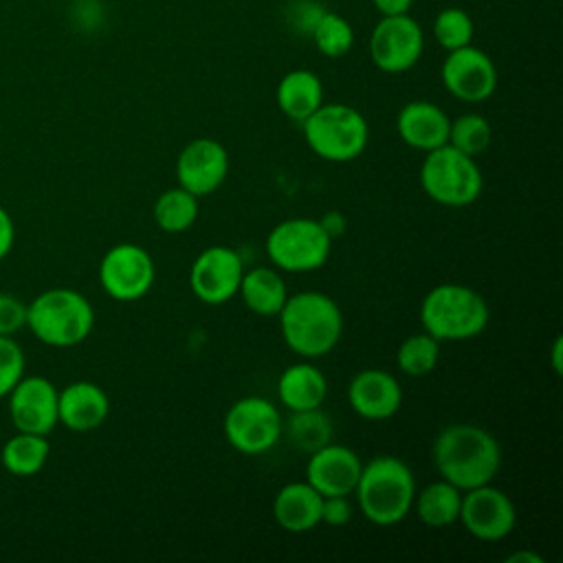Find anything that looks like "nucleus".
<instances>
[{"instance_id":"nucleus-1","label":"nucleus","mask_w":563,"mask_h":563,"mask_svg":"<svg viewBox=\"0 0 563 563\" xmlns=\"http://www.w3.org/2000/svg\"><path fill=\"white\" fill-rule=\"evenodd\" d=\"M431 460L440 477L464 493L493 482L501 466V446L484 427L455 422L435 435Z\"/></svg>"},{"instance_id":"nucleus-2","label":"nucleus","mask_w":563,"mask_h":563,"mask_svg":"<svg viewBox=\"0 0 563 563\" xmlns=\"http://www.w3.org/2000/svg\"><path fill=\"white\" fill-rule=\"evenodd\" d=\"M277 317L284 343L301 358L330 354L343 334L339 303L319 290L288 295Z\"/></svg>"},{"instance_id":"nucleus-3","label":"nucleus","mask_w":563,"mask_h":563,"mask_svg":"<svg viewBox=\"0 0 563 563\" xmlns=\"http://www.w3.org/2000/svg\"><path fill=\"white\" fill-rule=\"evenodd\" d=\"M354 495L363 517L387 528L409 515L416 497V477L400 457L376 455L361 466Z\"/></svg>"},{"instance_id":"nucleus-4","label":"nucleus","mask_w":563,"mask_h":563,"mask_svg":"<svg viewBox=\"0 0 563 563\" xmlns=\"http://www.w3.org/2000/svg\"><path fill=\"white\" fill-rule=\"evenodd\" d=\"M490 319L486 299L464 284H438L420 303L422 330L442 341H468L479 336Z\"/></svg>"},{"instance_id":"nucleus-5","label":"nucleus","mask_w":563,"mask_h":563,"mask_svg":"<svg viewBox=\"0 0 563 563\" xmlns=\"http://www.w3.org/2000/svg\"><path fill=\"white\" fill-rule=\"evenodd\" d=\"M92 325V303L73 288H48L26 306V328L51 347L79 345L90 336Z\"/></svg>"},{"instance_id":"nucleus-6","label":"nucleus","mask_w":563,"mask_h":563,"mask_svg":"<svg viewBox=\"0 0 563 563\" xmlns=\"http://www.w3.org/2000/svg\"><path fill=\"white\" fill-rule=\"evenodd\" d=\"M308 147L323 161L350 163L358 158L369 143L365 117L347 103H321L303 123Z\"/></svg>"},{"instance_id":"nucleus-7","label":"nucleus","mask_w":563,"mask_h":563,"mask_svg":"<svg viewBox=\"0 0 563 563\" xmlns=\"http://www.w3.org/2000/svg\"><path fill=\"white\" fill-rule=\"evenodd\" d=\"M420 185L438 205L466 207L479 198L484 176L473 156L446 143L427 152L420 165Z\"/></svg>"},{"instance_id":"nucleus-8","label":"nucleus","mask_w":563,"mask_h":563,"mask_svg":"<svg viewBox=\"0 0 563 563\" xmlns=\"http://www.w3.org/2000/svg\"><path fill=\"white\" fill-rule=\"evenodd\" d=\"M330 251L332 238L312 218L282 220L266 235V255L284 273H312L328 262Z\"/></svg>"},{"instance_id":"nucleus-9","label":"nucleus","mask_w":563,"mask_h":563,"mask_svg":"<svg viewBox=\"0 0 563 563\" xmlns=\"http://www.w3.org/2000/svg\"><path fill=\"white\" fill-rule=\"evenodd\" d=\"M222 431L238 453L262 455L279 442L284 422L277 405L262 396H244L227 409Z\"/></svg>"},{"instance_id":"nucleus-10","label":"nucleus","mask_w":563,"mask_h":563,"mask_svg":"<svg viewBox=\"0 0 563 563\" xmlns=\"http://www.w3.org/2000/svg\"><path fill=\"white\" fill-rule=\"evenodd\" d=\"M369 59L372 64L387 73L400 75L413 68L424 51V33L416 18L409 13L380 15L369 33Z\"/></svg>"},{"instance_id":"nucleus-11","label":"nucleus","mask_w":563,"mask_h":563,"mask_svg":"<svg viewBox=\"0 0 563 563\" xmlns=\"http://www.w3.org/2000/svg\"><path fill=\"white\" fill-rule=\"evenodd\" d=\"M99 284L114 301H136L145 297L156 279L152 255L132 242L114 244L99 262Z\"/></svg>"},{"instance_id":"nucleus-12","label":"nucleus","mask_w":563,"mask_h":563,"mask_svg":"<svg viewBox=\"0 0 563 563\" xmlns=\"http://www.w3.org/2000/svg\"><path fill=\"white\" fill-rule=\"evenodd\" d=\"M457 521L479 541H501L515 530L517 508L501 488L482 484L462 493Z\"/></svg>"},{"instance_id":"nucleus-13","label":"nucleus","mask_w":563,"mask_h":563,"mask_svg":"<svg viewBox=\"0 0 563 563\" xmlns=\"http://www.w3.org/2000/svg\"><path fill=\"white\" fill-rule=\"evenodd\" d=\"M440 79L451 97L464 103H482L497 90V66L482 48L468 44L446 51Z\"/></svg>"},{"instance_id":"nucleus-14","label":"nucleus","mask_w":563,"mask_h":563,"mask_svg":"<svg viewBox=\"0 0 563 563\" xmlns=\"http://www.w3.org/2000/svg\"><path fill=\"white\" fill-rule=\"evenodd\" d=\"M244 262L238 251L216 244L198 253L189 268V288L207 306H222L238 295Z\"/></svg>"},{"instance_id":"nucleus-15","label":"nucleus","mask_w":563,"mask_h":563,"mask_svg":"<svg viewBox=\"0 0 563 563\" xmlns=\"http://www.w3.org/2000/svg\"><path fill=\"white\" fill-rule=\"evenodd\" d=\"M59 389L44 376H22L9 398V416L18 431L48 435L57 424Z\"/></svg>"},{"instance_id":"nucleus-16","label":"nucleus","mask_w":563,"mask_h":563,"mask_svg":"<svg viewBox=\"0 0 563 563\" xmlns=\"http://www.w3.org/2000/svg\"><path fill=\"white\" fill-rule=\"evenodd\" d=\"M229 176L227 147L209 136L189 141L176 158L178 185L202 198L213 194Z\"/></svg>"},{"instance_id":"nucleus-17","label":"nucleus","mask_w":563,"mask_h":563,"mask_svg":"<svg viewBox=\"0 0 563 563\" xmlns=\"http://www.w3.org/2000/svg\"><path fill=\"white\" fill-rule=\"evenodd\" d=\"M361 457L345 444L328 442L310 453L306 464V482L323 497L352 495L361 475Z\"/></svg>"},{"instance_id":"nucleus-18","label":"nucleus","mask_w":563,"mask_h":563,"mask_svg":"<svg viewBox=\"0 0 563 563\" xmlns=\"http://www.w3.org/2000/svg\"><path fill=\"white\" fill-rule=\"evenodd\" d=\"M347 402L365 420H387L402 405V387L385 369H361L347 385Z\"/></svg>"},{"instance_id":"nucleus-19","label":"nucleus","mask_w":563,"mask_h":563,"mask_svg":"<svg viewBox=\"0 0 563 563\" xmlns=\"http://www.w3.org/2000/svg\"><path fill=\"white\" fill-rule=\"evenodd\" d=\"M110 413V398L92 380H75L59 389L57 418L70 431L86 433L106 422Z\"/></svg>"},{"instance_id":"nucleus-20","label":"nucleus","mask_w":563,"mask_h":563,"mask_svg":"<svg viewBox=\"0 0 563 563\" xmlns=\"http://www.w3.org/2000/svg\"><path fill=\"white\" fill-rule=\"evenodd\" d=\"M449 125L451 119L446 112L438 103L424 99L405 103L396 117V132L400 141L420 152H431L446 145Z\"/></svg>"},{"instance_id":"nucleus-21","label":"nucleus","mask_w":563,"mask_h":563,"mask_svg":"<svg viewBox=\"0 0 563 563\" xmlns=\"http://www.w3.org/2000/svg\"><path fill=\"white\" fill-rule=\"evenodd\" d=\"M323 495L308 482L282 486L273 499V517L286 532H308L321 523Z\"/></svg>"},{"instance_id":"nucleus-22","label":"nucleus","mask_w":563,"mask_h":563,"mask_svg":"<svg viewBox=\"0 0 563 563\" xmlns=\"http://www.w3.org/2000/svg\"><path fill=\"white\" fill-rule=\"evenodd\" d=\"M277 396L290 411L314 409L321 407L328 396V380L317 365L299 361L282 372L277 380Z\"/></svg>"},{"instance_id":"nucleus-23","label":"nucleus","mask_w":563,"mask_h":563,"mask_svg":"<svg viewBox=\"0 0 563 563\" xmlns=\"http://www.w3.org/2000/svg\"><path fill=\"white\" fill-rule=\"evenodd\" d=\"M277 108L295 123H303L323 103V84L308 68L288 70L275 90Z\"/></svg>"},{"instance_id":"nucleus-24","label":"nucleus","mask_w":563,"mask_h":563,"mask_svg":"<svg viewBox=\"0 0 563 563\" xmlns=\"http://www.w3.org/2000/svg\"><path fill=\"white\" fill-rule=\"evenodd\" d=\"M238 295L251 312L260 317H277L288 297V290L277 268L257 266L244 271Z\"/></svg>"},{"instance_id":"nucleus-25","label":"nucleus","mask_w":563,"mask_h":563,"mask_svg":"<svg viewBox=\"0 0 563 563\" xmlns=\"http://www.w3.org/2000/svg\"><path fill=\"white\" fill-rule=\"evenodd\" d=\"M462 490L446 479H438L427 484L420 493L416 490L413 510L418 519L429 528H446L453 526L460 517Z\"/></svg>"},{"instance_id":"nucleus-26","label":"nucleus","mask_w":563,"mask_h":563,"mask_svg":"<svg viewBox=\"0 0 563 563\" xmlns=\"http://www.w3.org/2000/svg\"><path fill=\"white\" fill-rule=\"evenodd\" d=\"M51 444L46 435L18 431L2 444L0 462L15 477H31L40 473L48 460Z\"/></svg>"},{"instance_id":"nucleus-27","label":"nucleus","mask_w":563,"mask_h":563,"mask_svg":"<svg viewBox=\"0 0 563 563\" xmlns=\"http://www.w3.org/2000/svg\"><path fill=\"white\" fill-rule=\"evenodd\" d=\"M154 222L165 233H183L198 218V196L178 187L165 189L154 202Z\"/></svg>"},{"instance_id":"nucleus-28","label":"nucleus","mask_w":563,"mask_h":563,"mask_svg":"<svg viewBox=\"0 0 563 563\" xmlns=\"http://www.w3.org/2000/svg\"><path fill=\"white\" fill-rule=\"evenodd\" d=\"M286 429H288L290 442L306 453H312L325 446L328 442H332V435H334L332 422L321 407L292 411Z\"/></svg>"},{"instance_id":"nucleus-29","label":"nucleus","mask_w":563,"mask_h":563,"mask_svg":"<svg viewBox=\"0 0 563 563\" xmlns=\"http://www.w3.org/2000/svg\"><path fill=\"white\" fill-rule=\"evenodd\" d=\"M310 37L323 57L339 59L350 53L354 44V29L343 15L323 9L310 31Z\"/></svg>"},{"instance_id":"nucleus-30","label":"nucleus","mask_w":563,"mask_h":563,"mask_svg":"<svg viewBox=\"0 0 563 563\" xmlns=\"http://www.w3.org/2000/svg\"><path fill=\"white\" fill-rule=\"evenodd\" d=\"M440 361V341L429 332L407 336L396 350V365L407 376H424L435 369Z\"/></svg>"},{"instance_id":"nucleus-31","label":"nucleus","mask_w":563,"mask_h":563,"mask_svg":"<svg viewBox=\"0 0 563 563\" xmlns=\"http://www.w3.org/2000/svg\"><path fill=\"white\" fill-rule=\"evenodd\" d=\"M446 143L475 158L493 143V125L477 112L460 114L457 119H451Z\"/></svg>"},{"instance_id":"nucleus-32","label":"nucleus","mask_w":563,"mask_h":563,"mask_svg":"<svg viewBox=\"0 0 563 563\" xmlns=\"http://www.w3.org/2000/svg\"><path fill=\"white\" fill-rule=\"evenodd\" d=\"M433 37L444 51H455L462 46L473 44L475 37V22L473 18L460 7H446L433 18Z\"/></svg>"},{"instance_id":"nucleus-33","label":"nucleus","mask_w":563,"mask_h":563,"mask_svg":"<svg viewBox=\"0 0 563 563\" xmlns=\"http://www.w3.org/2000/svg\"><path fill=\"white\" fill-rule=\"evenodd\" d=\"M26 358L22 347L13 341V336H0V398L13 389V385L24 376Z\"/></svg>"},{"instance_id":"nucleus-34","label":"nucleus","mask_w":563,"mask_h":563,"mask_svg":"<svg viewBox=\"0 0 563 563\" xmlns=\"http://www.w3.org/2000/svg\"><path fill=\"white\" fill-rule=\"evenodd\" d=\"M24 325L26 303L11 292H0V336H13Z\"/></svg>"},{"instance_id":"nucleus-35","label":"nucleus","mask_w":563,"mask_h":563,"mask_svg":"<svg viewBox=\"0 0 563 563\" xmlns=\"http://www.w3.org/2000/svg\"><path fill=\"white\" fill-rule=\"evenodd\" d=\"M352 519V504L350 495H334V497H323L321 504V523L341 528Z\"/></svg>"},{"instance_id":"nucleus-36","label":"nucleus","mask_w":563,"mask_h":563,"mask_svg":"<svg viewBox=\"0 0 563 563\" xmlns=\"http://www.w3.org/2000/svg\"><path fill=\"white\" fill-rule=\"evenodd\" d=\"M13 240H15L13 218L4 207H0V260H4L11 253Z\"/></svg>"},{"instance_id":"nucleus-37","label":"nucleus","mask_w":563,"mask_h":563,"mask_svg":"<svg viewBox=\"0 0 563 563\" xmlns=\"http://www.w3.org/2000/svg\"><path fill=\"white\" fill-rule=\"evenodd\" d=\"M319 224H321L323 231L334 240V238H339V235L345 233L347 220H345V216H343L341 211H328V213H323V216L319 218Z\"/></svg>"},{"instance_id":"nucleus-38","label":"nucleus","mask_w":563,"mask_h":563,"mask_svg":"<svg viewBox=\"0 0 563 563\" xmlns=\"http://www.w3.org/2000/svg\"><path fill=\"white\" fill-rule=\"evenodd\" d=\"M372 4L380 15H400L409 13L413 0H372Z\"/></svg>"},{"instance_id":"nucleus-39","label":"nucleus","mask_w":563,"mask_h":563,"mask_svg":"<svg viewBox=\"0 0 563 563\" xmlns=\"http://www.w3.org/2000/svg\"><path fill=\"white\" fill-rule=\"evenodd\" d=\"M506 561L508 563H543V559L539 556V554H534V552H528V550H519V552H512V554H508L506 556Z\"/></svg>"},{"instance_id":"nucleus-40","label":"nucleus","mask_w":563,"mask_h":563,"mask_svg":"<svg viewBox=\"0 0 563 563\" xmlns=\"http://www.w3.org/2000/svg\"><path fill=\"white\" fill-rule=\"evenodd\" d=\"M561 350H563V341H561V336H556L554 345H552V369L556 374H561Z\"/></svg>"}]
</instances>
